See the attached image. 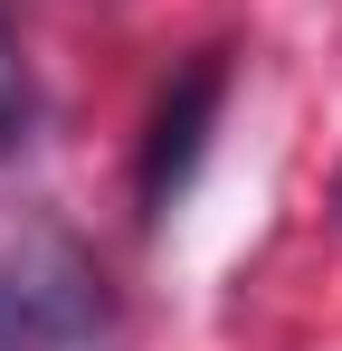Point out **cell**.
<instances>
[{
    "label": "cell",
    "instance_id": "1",
    "mask_svg": "<svg viewBox=\"0 0 342 351\" xmlns=\"http://www.w3.org/2000/svg\"><path fill=\"white\" fill-rule=\"evenodd\" d=\"M114 294L67 228H0V351H105Z\"/></svg>",
    "mask_w": 342,
    "mask_h": 351
},
{
    "label": "cell",
    "instance_id": "2",
    "mask_svg": "<svg viewBox=\"0 0 342 351\" xmlns=\"http://www.w3.org/2000/svg\"><path fill=\"white\" fill-rule=\"evenodd\" d=\"M219 105H228V48H200V58H190V66L162 86L152 133H143V171H133V190H143V219H171V199L190 190L200 152H209V123H219Z\"/></svg>",
    "mask_w": 342,
    "mask_h": 351
},
{
    "label": "cell",
    "instance_id": "3",
    "mask_svg": "<svg viewBox=\"0 0 342 351\" xmlns=\"http://www.w3.org/2000/svg\"><path fill=\"white\" fill-rule=\"evenodd\" d=\"M29 123H38V86H29V58H19V29H10V10H0V162L29 143Z\"/></svg>",
    "mask_w": 342,
    "mask_h": 351
}]
</instances>
